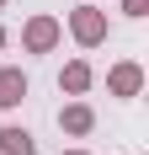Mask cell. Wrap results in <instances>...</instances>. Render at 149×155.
Returning <instances> with one entry per match:
<instances>
[{"label": "cell", "instance_id": "cell-1", "mask_svg": "<svg viewBox=\"0 0 149 155\" xmlns=\"http://www.w3.org/2000/svg\"><path fill=\"white\" fill-rule=\"evenodd\" d=\"M69 32H74L80 48L106 43V11H96V5H74V11H69Z\"/></svg>", "mask_w": 149, "mask_h": 155}, {"label": "cell", "instance_id": "cell-2", "mask_svg": "<svg viewBox=\"0 0 149 155\" xmlns=\"http://www.w3.org/2000/svg\"><path fill=\"white\" fill-rule=\"evenodd\" d=\"M59 38H64L59 16H32L27 27H21V48H27V54H53Z\"/></svg>", "mask_w": 149, "mask_h": 155}, {"label": "cell", "instance_id": "cell-3", "mask_svg": "<svg viewBox=\"0 0 149 155\" xmlns=\"http://www.w3.org/2000/svg\"><path fill=\"white\" fill-rule=\"evenodd\" d=\"M106 91H112V96H138V91H144V70H138L133 59L112 64V75H106Z\"/></svg>", "mask_w": 149, "mask_h": 155}, {"label": "cell", "instance_id": "cell-4", "mask_svg": "<svg viewBox=\"0 0 149 155\" xmlns=\"http://www.w3.org/2000/svg\"><path fill=\"white\" fill-rule=\"evenodd\" d=\"M21 102H27V75H21V70H0V107L11 112V107H21Z\"/></svg>", "mask_w": 149, "mask_h": 155}, {"label": "cell", "instance_id": "cell-5", "mask_svg": "<svg viewBox=\"0 0 149 155\" xmlns=\"http://www.w3.org/2000/svg\"><path fill=\"white\" fill-rule=\"evenodd\" d=\"M59 123H64V134H90V128H96V112H90L85 102H69V107L59 112Z\"/></svg>", "mask_w": 149, "mask_h": 155}, {"label": "cell", "instance_id": "cell-6", "mask_svg": "<svg viewBox=\"0 0 149 155\" xmlns=\"http://www.w3.org/2000/svg\"><path fill=\"white\" fill-rule=\"evenodd\" d=\"M59 86H64L69 96H85V91H90V64H85V59H69L64 75H59Z\"/></svg>", "mask_w": 149, "mask_h": 155}, {"label": "cell", "instance_id": "cell-7", "mask_svg": "<svg viewBox=\"0 0 149 155\" xmlns=\"http://www.w3.org/2000/svg\"><path fill=\"white\" fill-rule=\"evenodd\" d=\"M0 150L5 155H37V144H32L27 128H0Z\"/></svg>", "mask_w": 149, "mask_h": 155}, {"label": "cell", "instance_id": "cell-8", "mask_svg": "<svg viewBox=\"0 0 149 155\" xmlns=\"http://www.w3.org/2000/svg\"><path fill=\"white\" fill-rule=\"evenodd\" d=\"M122 11L128 16H149V0H122Z\"/></svg>", "mask_w": 149, "mask_h": 155}, {"label": "cell", "instance_id": "cell-9", "mask_svg": "<svg viewBox=\"0 0 149 155\" xmlns=\"http://www.w3.org/2000/svg\"><path fill=\"white\" fill-rule=\"evenodd\" d=\"M0 48H5V27H0Z\"/></svg>", "mask_w": 149, "mask_h": 155}, {"label": "cell", "instance_id": "cell-10", "mask_svg": "<svg viewBox=\"0 0 149 155\" xmlns=\"http://www.w3.org/2000/svg\"><path fill=\"white\" fill-rule=\"evenodd\" d=\"M64 155H85V150H64Z\"/></svg>", "mask_w": 149, "mask_h": 155}, {"label": "cell", "instance_id": "cell-11", "mask_svg": "<svg viewBox=\"0 0 149 155\" xmlns=\"http://www.w3.org/2000/svg\"><path fill=\"white\" fill-rule=\"evenodd\" d=\"M0 5H5V0H0Z\"/></svg>", "mask_w": 149, "mask_h": 155}]
</instances>
